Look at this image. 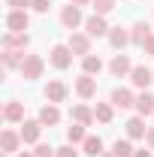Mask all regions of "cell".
<instances>
[{
    "instance_id": "obj_29",
    "label": "cell",
    "mask_w": 154,
    "mask_h": 157,
    "mask_svg": "<svg viewBox=\"0 0 154 157\" xmlns=\"http://www.w3.org/2000/svg\"><path fill=\"white\" fill-rule=\"evenodd\" d=\"M37 157H58V154H55L52 145H39V148H37Z\"/></svg>"
},
{
    "instance_id": "obj_22",
    "label": "cell",
    "mask_w": 154,
    "mask_h": 157,
    "mask_svg": "<svg viewBox=\"0 0 154 157\" xmlns=\"http://www.w3.org/2000/svg\"><path fill=\"white\" fill-rule=\"evenodd\" d=\"M18 139H21V136H15L12 130H3V136H0V142H3V151H6V154H9V151H15V148H18Z\"/></svg>"
},
{
    "instance_id": "obj_27",
    "label": "cell",
    "mask_w": 154,
    "mask_h": 157,
    "mask_svg": "<svg viewBox=\"0 0 154 157\" xmlns=\"http://www.w3.org/2000/svg\"><path fill=\"white\" fill-rule=\"evenodd\" d=\"M94 9H97V15H106V12L115 9V0H94Z\"/></svg>"
},
{
    "instance_id": "obj_28",
    "label": "cell",
    "mask_w": 154,
    "mask_h": 157,
    "mask_svg": "<svg viewBox=\"0 0 154 157\" xmlns=\"http://www.w3.org/2000/svg\"><path fill=\"white\" fill-rule=\"evenodd\" d=\"M3 63L6 67H15L18 63V52H3Z\"/></svg>"
},
{
    "instance_id": "obj_24",
    "label": "cell",
    "mask_w": 154,
    "mask_h": 157,
    "mask_svg": "<svg viewBox=\"0 0 154 157\" xmlns=\"http://www.w3.org/2000/svg\"><path fill=\"white\" fill-rule=\"evenodd\" d=\"M73 118H76L79 124H85V127H88V124L94 121V112H91L88 106H76V109H73Z\"/></svg>"
},
{
    "instance_id": "obj_16",
    "label": "cell",
    "mask_w": 154,
    "mask_h": 157,
    "mask_svg": "<svg viewBox=\"0 0 154 157\" xmlns=\"http://www.w3.org/2000/svg\"><path fill=\"white\" fill-rule=\"evenodd\" d=\"M136 112L145 118V115H154V97L151 94H139L136 97Z\"/></svg>"
},
{
    "instance_id": "obj_23",
    "label": "cell",
    "mask_w": 154,
    "mask_h": 157,
    "mask_svg": "<svg viewBox=\"0 0 154 157\" xmlns=\"http://www.w3.org/2000/svg\"><path fill=\"white\" fill-rule=\"evenodd\" d=\"M94 118L100 121V124H109V121H112V106H109V103H97Z\"/></svg>"
},
{
    "instance_id": "obj_37",
    "label": "cell",
    "mask_w": 154,
    "mask_h": 157,
    "mask_svg": "<svg viewBox=\"0 0 154 157\" xmlns=\"http://www.w3.org/2000/svg\"><path fill=\"white\" fill-rule=\"evenodd\" d=\"M18 157H37V154H18Z\"/></svg>"
},
{
    "instance_id": "obj_13",
    "label": "cell",
    "mask_w": 154,
    "mask_h": 157,
    "mask_svg": "<svg viewBox=\"0 0 154 157\" xmlns=\"http://www.w3.org/2000/svg\"><path fill=\"white\" fill-rule=\"evenodd\" d=\"M45 97L52 100V103H64V97H67V85H64V82H48Z\"/></svg>"
},
{
    "instance_id": "obj_1",
    "label": "cell",
    "mask_w": 154,
    "mask_h": 157,
    "mask_svg": "<svg viewBox=\"0 0 154 157\" xmlns=\"http://www.w3.org/2000/svg\"><path fill=\"white\" fill-rule=\"evenodd\" d=\"M27 24H30V18H27L24 9H12V12L6 15V27H9V33H24Z\"/></svg>"
},
{
    "instance_id": "obj_2",
    "label": "cell",
    "mask_w": 154,
    "mask_h": 157,
    "mask_svg": "<svg viewBox=\"0 0 154 157\" xmlns=\"http://www.w3.org/2000/svg\"><path fill=\"white\" fill-rule=\"evenodd\" d=\"M21 76L24 78H39L42 76V58L39 55H24V60H21Z\"/></svg>"
},
{
    "instance_id": "obj_9",
    "label": "cell",
    "mask_w": 154,
    "mask_h": 157,
    "mask_svg": "<svg viewBox=\"0 0 154 157\" xmlns=\"http://www.w3.org/2000/svg\"><path fill=\"white\" fill-rule=\"evenodd\" d=\"M85 30H88V36H103L109 27H106V18L103 15H91V18L85 21Z\"/></svg>"
},
{
    "instance_id": "obj_35",
    "label": "cell",
    "mask_w": 154,
    "mask_h": 157,
    "mask_svg": "<svg viewBox=\"0 0 154 157\" xmlns=\"http://www.w3.org/2000/svg\"><path fill=\"white\" fill-rule=\"evenodd\" d=\"M133 157H151V151H145V148H142V151H136Z\"/></svg>"
},
{
    "instance_id": "obj_6",
    "label": "cell",
    "mask_w": 154,
    "mask_h": 157,
    "mask_svg": "<svg viewBox=\"0 0 154 157\" xmlns=\"http://www.w3.org/2000/svg\"><path fill=\"white\" fill-rule=\"evenodd\" d=\"M76 94H79V97H85V100H91V97L97 94V82L88 76V73H85V76H79V82H76Z\"/></svg>"
},
{
    "instance_id": "obj_32",
    "label": "cell",
    "mask_w": 154,
    "mask_h": 157,
    "mask_svg": "<svg viewBox=\"0 0 154 157\" xmlns=\"http://www.w3.org/2000/svg\"><path fill=\"white\" fill-rule=\"evenodd\" d=\"M58 157H79V154L73 151V145H64V148H58Z\"/></svg>"
},
{
    "instance_id": "obj_3",
    "label": "cell",
    "mask_w": 154,
    "mask_h": 157,
    "mask_svg": "<svg viewBox=\"0 0 154 157\" xmlns=\"http://www.w3.org/2000/svg\"><path fill=\"white\" fill-rule=\"evenodd\" d=\"M52 63H55L58 70H67V67L73 63V48H70V45H55V48H52Z\"/></svg>"
},
{
    "instance_id": "obj_18",
    "label": "cell",
    "mask_w": 154,
    "mask_h": 157,
    "mask_svg": "<svg viewBox=\"0 0 154 157\" xmlns=\"http://www.w3.org/2000/svg\"><path fill=\"white\" fill-rule=\"evenodd\" d=\"M85 154L88 157H103V139L100 136H88L85 139Z\"/></svg>"
},
{
    "instance_id": "obj_34",
    "label": "cell",
    "mask_w": 154,
    "mask_h": 157,
    "mask_svg": "<svg viewBox=\"0 0 154 157\" xmlns=\"http://www.w3.org/2000/svg\"><path fill=\"white\" fill-rule=\"evenodd\" d=\"M145 139H148V145L154 148V130H148V133H145Z\"/></svg>"
},
{
    "instance_id": "obj_30",
    "label": "cell",
    "mask_w": 154,
    "mask_h": 157,
    "mask_svg": "<svg viewBox=\"0 0 154 157\" xmlns=\"http://www.w3.org/2000/svg\"><path fill=\"white\" fill-rule=\"evenodd\" d=\"M6 6H12V9H24V6H33V0H6Z\"/></svg>"
},
{
    "instance_id": "obj_21",
    "label": "cell",
    "mask_w": 154,
    "mask_h": 157,
    "mask_svg": "<svg viewBox=\"0 0 154 157\" xmlns=\"http://www.w3.org/2000/svg\"><path fill=\"white\" fill-rule=\"evenodd\" d=\"M82 67H85V73H88V76H97V73L103 70V60L94 58V55H88V58H82Z\"/></svg>"
},
{
    "instance_id": "obj_19",
    "label": "cell",
    "mask_w": 154,
    "mask_h": 157,
    "mask_svg": "<svg viewBox=\"0 0 154 157\" xmlns=\"http://www.w3.org/2000/svg\"><path fill=\"white\" fill-rule=\"evenodd\" d=\"M21 115H24V106L15 103V100H9L6 109H3V118H6V121H21Z\"/></svg>"
},
{
    "instance_id": "obj_25",
    "label": "cell",
    "mask_w": 154,
    "mask_h": 157,
    "mask_svg": "<svg viewBox=\"0 0 154 157\" xmlns=\"http://www.w3.org/2000/svg\"><path fill=\"white\" fill-rule=\"evenodd\" d=\"M112 154H115V157H133L136 151H133V145H130L127 139H118L115 148H112Z\"/></svg>"
},
{
    "instance_id": "obj_38",
    "label": "cell",
    "mask_w": 154,
    "mask_h": 157,
    "mask_svg": "<svg viewBox=\"0 0 154 157\" xmlns=\"http://www.w3.org/2000/svg\"><path fill=\"white\" fill-rule=\"evenodd\" d=\"M103 157H115V154H103Z\"/></svg>"
},
{
    "instance_id": "obj_33",
    "label": "cell",
    "mask_w": 154,
    "mask_h": 157,
    "mask_svg": "<svg viewBox=\"0 0 154 157\" xmlns=\"http://www.w3.org/2000/svg\"><path fill=\"white\" fill-rule=\"evenodd\" d=\"M142 48H145V55H154V36L145 39V45H142Z\"/></svg>"
},
{
    "instance_id": "obj_20",
    "label": "cell",
    "mask_w": 154,
    "mask_h": 157,
    "mask_svg": "<svg viewBox=\"0 0 154 157\" xmlns=\"http://www.w3.org/2000/svg\"><path fill=\"white\" fill-rule=\"evenodd\" d=\"M109 42H112L115 48H124V45L130 42V33H127L124 27H112V33H109Z\"/></svg>"
},
{
    "instance_id": "obj_4",
    "label": "cell",
    "mask_w": 154,
    "mask_h": 157,
    "mask_svg": "<svg viewBox=\"0 0 154 157\" xmlns=\"http://www.w3.org/2000/svg\"><path fill=\"white\" fill-rule=\"evenodd\" d=\"M60 24H64V27H70V30L82 24V12H79L76 3H70V6H64V9H60Z\"/></svg>"
},
{
    "instance_id": "obj_36",
    "label": "cell",
    "mask_w": 154,
    "mask_h": 157,
    "mask_svg": "<svg viewBox=\"0 0 154 157\" xmlns=\"http://www.w3.org/2000/svg\"><path fill=\"white\" fill-rule=\"evenodd\" d=\"M73 3H76V6H85V3H91V0H73Z\"/></svg>"
},
{
    "instance_id": "obj_11",
    "label": "cell",
    "mask_w": 154,
    "mask_h": 157,
    "mask_svg": "<svg viewBox=\"0 0 154 157\" xmlns=\"http://www.w3.org/2000/svg\"><path fill=\"white\" fill-rule=\"evenodd\" d=\"M109 70H112L118 78H121V76H127V73H133V67H130L127 55H115V58H112V63H109Z\"/></svg>"
},
{
    "instance_id": "obj_12",
    "label": "cell",
    "mask_w": 154,
    "mask_h": 157,
    "mask_svg": "<svg viewBox=\"0 0 154 157\" xmlns=\"http://www.w3.org/2000/svg\"><path fill=\"white\" fill-rule=\"evenodd\" d=\"M58 121H60V112H58V106H55V103L39 109V124H48V127H55Z\"/></svg>"
},
{
    "instance_id": "obj_10",
    "label": "cell",
    "mask_w": 154,
    "mask_h": 157,
    "mask_svg": "<svg viewBox=\"0 0 154 157\" xmlns=\"http://www.w3.org/2000/svg\"><path fill=\"white\" fill-rule=\"evenodd\" d=\"M112 103H115L118 109H130V106H136L133 94H130L127 88H115V91H112Z\"/></svg>"
},
{
    "instance_id": "obj_31",
    "label": "cell",
    "mask_w": 154,
    "mask_h": 157,
    "mask_svg": "<svg viewBox=\"0 0 154 157\" xmlns=\"http://www.w3.org/2000/svg\"><path fill=\"white\" fill-rule=\"evenodd\" d=\"M48 6H52V0H33V9L37 12H48Z\"/></svg>"
},
{
    "instance_id": "obj_14",
    "label": "cell",
    "mask_w": 154,
    "mask_h": 157,
    "mask_svg": "<svg viewBox=\"0 0 154 157\" xmlns=\"http://www.w3.org/2000/svg\"><path fill=\"white\" fill-rule=\"evenodd\" d=\"M151 36V27L145 24V21H136L133 24V33H130V39H133L136 45H145V39Z\"/></svg>"
},
{
    "instance_id": "obj_7",
    "label": "cell",
    "mask_w": 154,
    "mask_h": 157,
    "mask_svg": "<svg viewBox=\"0 0 154 157\" xmlns=\"http://www.w3.org/2000/svg\"><path fill=\"white\" fill-rule=\"evenodd\" d=\"M24 45H27V36H24V33H6V36H3V48H6V52H24Z\"/></svg>"
},
{
    "instance_id": "obj_8",
    "label": "cell",
    "mask_w": 154,
    "mask_h": 157,
    "mask_svg": "<svg viewBox=\"0 0 154 157\" xmlns=\"http://www.w3.org/2000/svg\"><path fill=\"white\" fill-rule=\"evenodd\" d=\"M151 78H154V73L148 70V67H133V73H130V82H133L136 88H148Z\"/></svg>"
},
{
    "instance_id": "obj_17",
    "label": "cell",
    "mask_w": 154,
    "mask_h": 157,
    "mask_svg": "<svg viewBox=\"0 0 154 157\" xmlns=\"http://www.w3.org/2000/svg\"><path fill=\"white\" fill-rule=\"evenodd\" d=\"M145 133H148V130H145V121H142V118H130V121H127V136L130 139H142Z\"/></svg>"
},
{
    "instance_id": "obj_5",
    "label": "cell",
    "mask_w": 154,
    "mask_h": 157,
    "mask_svg": "<svg viewBox=\"0 0 154 157\" xmlns=\"http://www.w3.org/2000/svg\"><path fill=\"white\" fill-rule=\"evenodd\" d=\"M67 45L73 48V55H82V58H88V55H91V39L85 36V33H73Z\"/></svg>"
},
{
    "instance_id": "obj_15",
    "label": "cell",
    "mask_w": 154,
    "mask_h": 157,
    "mask_svg": "<svg viewBox=\"0 0 154 157\" xmlns=\"http://www.w3.org/2000/svg\"><path fill=\"white\" fill-rule=\"evenodd\" d=\"M39 127H42L39 121H24V127H21L18 136L24 139V142H37V139H39Z\"/></svg>"
},
{
    "instance_id": "obj_26",
    "label": "cell",
    "mask_w": 154,
    "mask_h": 157,
    "mask_svg": "<svg viewBox=\"0 0 154 157\" xmlns=\"http://www.w3.org/2000/svg\"><path fill=\"white\" fill-rule=\"evenodd\" d=\"M67 139H70V145H73V142H85V124H73V127H70V130H67Z\"/></svg>"
}]
</instances>
